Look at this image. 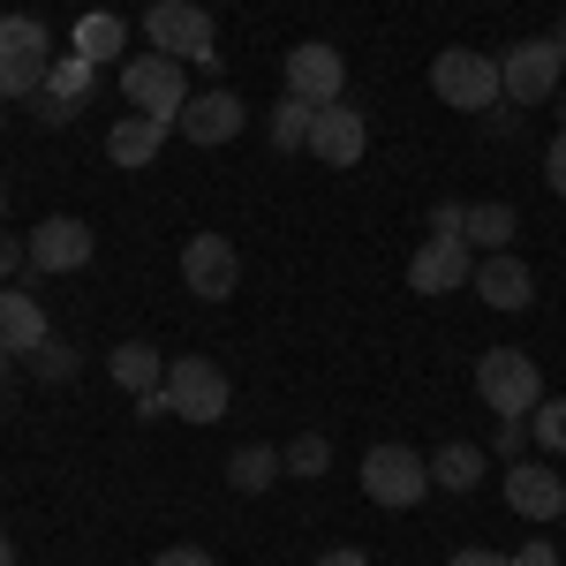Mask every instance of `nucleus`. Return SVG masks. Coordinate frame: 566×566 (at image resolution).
Masks as SVG:
<instances>
[{
	"label": "nucleus",
	"mask_w": 566,
	"mask_h": 566,
	"mask_svg": "<svg viewBox=\"0 0 566 566\" xmlns=\"http://www.w3.org/2000/svg\"><path fill=\"white\" fill-rule=\"evenodd\" d=\"M53 69V31L39 15H0V98H39Z\"/></svg>",
	"instance_id": "nucleus-1"
},
{
	"label": "nucleus",
	"mask_w": 566,
	"mask_h": 566,
	"mask_svg": "<svg viewBox=\"0 0 566 566\" xmlns=\"http://www.w3.org/2000/svg\"><path fill=\"white\" fill-rule=\"evenodd\" d=\"M144 39H151V53H167L181 69H212L219 61L212 15H205L197 0H151V8H144Z\"/></svg>",
	"instance_id": "nucleus-2"
},
{
	"label": "nucleus",
	"mask_w": 566,
	"mask_h": 566,
	"mask_svg": "<svg viewBox=\"0 0 566 566\" xmlns=\"http://www.w3.org/2000/svg\"><path fill=\"white\" fill-rule=\"evenodd\" d=\"M431 91L446 106H461V114H491L506 84H499V53H476V45H446L431 61Z\"/></svg>",
	"instance_id": "nucleus-3"
},
{
	"label": "nucleus",
	"mask_w": 566,
	"mask_h": 566,
	"mask_svg": "<svg viewBox=\"0 0 566 566\" xmlns=\"http://www.w3.org/2000/svg\"><path fill=\"white\" fill-rule=\"evenodd\" d=\"M167 400H175L181 423H227L234 416V378L212 355H175L167 363Z\"/></svg>",
	"instance_id": "nucleus-4"
},
{
	"label": "nucleus",
	"mask_w": 566,
	"mask_h": 566,
	"mask_svg": "<svg viewBox=\"0 0 566 566\" xmlns=\"http://www.w3.org/2000/svg\"><path fill=\"white\" fill-rule=\"evenodd\" d=\"M476 400L491 416H528L544 400V370L522 348H483L476 355Z\"/></svg>",
	"instance_id": "nucleus-5"
},
{
	"label": "nucleus",
	"mask_w": 566,
	"mask_h": 566,
	"mask_svg": "<svg viewBox=\"0 0 566 566\" xmlns=\"http://www.w3.org/2000/svg\"><path fill=\"white\" fill-rule=\"evenodd\" d=\"M423 491H431V461H423L416 446H392L386 438V446L363 453V499H370V506H392V514H400V506H416Z\"/></svg>",
	"instance_id": "nucleus-6"
},
{
	"label": "nucleus",
	"mask_w": 566,
	"mask_h": 566,
	"mask_svg": "<svg viewBox=\"0 0 566 566\" xmlns=\"http://www.w3.org/2000/svg\"><path fill=\"white\" fill-rule=\"evenodd\" d=\"M122 98H129V114L175 122L181 106H189V76H181V61H167V53H129L122 61Z\"/></svg>",
	"instance_id": "nucleus-7"
},
{
	"label": "nucleus",
	"mask_w": 566,
	"mask_h": 566,
	"mask_svg": "<svg viewBox=\"0 0 566 566\" xmlns=\"http://www.w3.org/2000/svg\"><path fill=\"white\" fill-rule=\"evenodd\" d=\"M559 76H566V61H559V45H552V39H522V45H506V53H499L506 106H544V98L559 91Z\"/></svg>",
	"instance_id": "nucleus-8"
},
{
	"label": "nucleus",
	"mask_w": 566,
	"mask_h": 566,
	"mask_svg": "<svg viewBox=\"0 0 566 566\" xmlns=\"http://www.w3.org/2000/svg\"><path fill=\"white\" fill-rule=\"evenodd\" d=\"M181 287L197 295V303H227L234 287H242V258H234V242L227 234H189L181 242Z\"/></svg>",
	"instance_id": "nucleus-9"
},
{
	"label": "nucleus",
	"mask_w": 566,
	"mask_h": 566,
	"mask_svg": "<svg viewBox=\"0 0 566 566\" xmlns=\"http://www.w3.org/2000/svg\"><path fill=\"white\" fill-rule=\"evenodd\" d=\"M340 91H348V53L325 39H303L287 45V98H303V106H340Z\"/></svg>",
	"instance_id": "nucleus-10"
},
{
	"label": "nucleus",
	"mask_w": 566,
	"mask_h": 566,
	"mask_svg": "<svg viewBox=\"0 0 566 566\" xmlns=\"http://www.w3.org/2000/svg\"><path fill=\"white\" fill-rule=\"evenodd\" d=\"M175 129L197 144V151H212V144H234V136L250 129V106L234 98L227 84H212V91H189V106L175 114Z\"/></svg>",
	"instance_id": "nucleus-11"
},
{
	"label": "nucleus",
	"mask_w": 566,
	"mask_h": 566,
	"mask_svg": "<svg viewBox=\"0 0 566 566\" xmlns=\"http://www.w3.org/2000/svg\"><path fill=\"white\" fill-rule=\"evenodd\" d=\"M98 258V234L76 212H53L31 227V272H84Z\"/></svg>",
	"instance_id": "nucleus-12"
},
{
	"label": "nucleus",
	"mask_w": 566,
	"mask_h": 566,
	"mask_svg": "<svg viewBox=\"0 0 566 566\" xmlns=\"http://www.w3.org/2000/svg\"><path fill=\"white\" fill-rule=\"evenodd\" d=\"M476 280V250L461 242V234H431L416 258H408V287L416 295H453V287H469Z\"/></svg>",
	"instance_id": "nucleus-13"
},
{
	"label": "nucleus",
	"mask_w": 566,
	"mask_h": 566,
	"mask_svg": "<svg viewBox=\"0 0 566 566\" xmlns=\"http://www.w3.org/2000/svg\"><path fill=\"white\" fill-rule=\"evenodd\" d=\"M506 506L522 514V522H559L566 514V476L552 461H506Z\"/></svg>",
	"instance_id": "nucleus-14"
},
{
	"label": "nucleus",
	"mask_w": 566,
	"mask_h": 566,
	"mask_svg": "<svg viewBox=\"0 0 566 566\" xmlns=\"http://www.w3.org/2000/svg\"><path fill=\"white\" fill-rule=\"evenodd\" d=\"M363 151H370V122H363L355 106H317V122H310V159H317V167H363Z\"/></svg>",
	"instance_id": "nucleus-15"
},
{
	"label": "nucleus",
	"mask_w": 566,
	"mask_h": 566,
	"mask_svg": "<svg viewBox=\"0 0 566 566\" xmlns=\"http://www.w3.org/2000/svg\"><path fill=\"white\" fill-rule=\"evenodd\" d=\"M469 287H476L491 310H528V303H536V272H528L514 250H491V258H476V280H469Z\"/></svg>",
	"instance_id": "nucleus-16"
},
{
	"label": "nucleus",
	"mask_w": 566,
	"mask_h": 566,
	"mask_svg": "<svg viewBox=\"0 0 566 566\" xmlns=\"http://www.w3.org/2000/svg\"><path fill=\"white\" fill-rule=\"evenodd\" d=\"M45 340H53V325H45V303L31 295V287H0V348L31 363Z\"/></svg>",
	"instance_id": "nucleus-17"
},
{
	"label": "nucleus",
	"mask_w": 566,
	"mask_h": 566,
	"mask_svg": "<svg viewBox=\"0 0 566 566\" xmlns=\"http://www.w3.org/2000/svg\"><path fill=\"white\" fill-rule=\"evenodd\" d=\"M69 53H84L91 69H114V61H129V23L114 8H91V15H76V31H69Z\"/></svg>",
	"instance_id": "nucleus-18"
},
{
	"label": "nucleus",
	"mask_w": 566,
	"mask_h": 566,
	"mask_svg": "<svg viewBox=\"0 0 566 566\" xmlns=\"http://www.w3.org/2000/svg\"><path fill=\"white\" fill-rule=\"evenodd\" d=\"M167 136H175V122H151V114H122V122L106 129V159H114V167H151V159L167 151Z\"/></svg>",
	"instance_id": "nucleus-19"
},
{
	"label": "nucleus",
	"mask_w": 566,
	"mask_h": 566,
	"mask_svg": "<svg viewBox=\"0 0 566 566\" xmlns=\"http://www.w3.org/2000/svg\"><path fill=\"white\" fill-rule=\"evenodd\" d=\"M106 378L129 392V400H144V392H159V386H167V355L151 348V340H122V348L106 355Z\"/></svg>",
	"instance_id": "nucleus-20"
},
{
	"label": "nucleus",
	"mask_w": 566,
	"mask_h": 566,
	"mask_svg": "<svg viewBox=\"0 0 566 566\" xmlns=\"http://www.w3.org/2000/svg\"><path fill=\"white\" fill-rule=\"evenodd\" d=\"M483 476H491V453L469 446V438H453V446H438V453H431V483H438V491H453V499L476 491Z\"/></svg>",
	"instance_id": "nucleus-21"
},
{
	"label": "nucleus",
	"mask_w": 566,
	"mask_h": 566,
	"mask_svg": "<svg viewBox=\"0 0 566 566\" xmlns=\"http://www.w3.org/2000/svg\"><path fill=\"white\" fill-rule=\"evenodd\" d=\"M280 476H287L280 446H234V453H227V483H234L242 499H258V491H272Z\"/></svg>",
	"instance_id": "nucleus-22"
},
{
	"label": "nucleus",
	"mask_w": 566,
	"mask_h": 566,
	"mask_svg": "<svg viewBox=\"0 0 566 566\" xmlns=\"http://www.w3.org/2000/svg\"><path fill=\"white\" fill-rule=\"evenodd\" d=\"M514 227H522V212H514V205H469L461 242H469L476 258H491V250H514Z\"/></svg>",
	"instance_id": "nucleus-23"
},
{
	"label": "nucleus",
	"mask_w": 566,
	"mask_h": 566,
	"mask_svg": "<svg viewBox=\"0 0 566 566\" xmlns=\"http://www.w3.org/2000/svg\"><path fill=\"white\" fill-rule=\"evenodd\" d=\"M310 122H317V106H303V98H280V106H272V122H264L272 151H310Z\"/></svg>",
	"instance_id": "nucleus-24"
},
{
	"label": "nucleus",
	"mask_w": 566,
	"mask_h": 566,
	"mask_svg": "<svg viewBox=\"0 0 566 566\" xmlns=\"http://www.w3.org/2000/svg\"><path fill=\"white\" fill-rule=\"evenodd\" d=\"M91 84H98V69H91L84 53H53V69H45V91L53 98H69V106H84Z\"/></svg>",
	"instance_id": "nucleus-25"
},
{
	"label": "nucleus",
	"mask_w": 566,
	"mask_h": 566,
	"mask_svg": "<svg viewBox=\"0 0 566 566\" xmlns=\"http://www.w3.org/2000/svg\"><path fill=\"white\" fill-rule=\"evenodd\" d=\"M528 438H536L544 453H566V392H544V400L528 408Z\"/></svg>",
	"instance_id": "nucleus-26"
},
{
	"label": "nucleus",
	"mask_w": 566,
	"mask_h": 566,
	"mask_svg": "<svg viewBox=\"0 0 566 566\" xmlns=\"http://www.w3.org/2000/svg\"><path fill=\"white\" fill-rule=\"evenodd\" d=\"M280 461H287V476H325V469H333V438L303 431L295 446H280Z\"/></svg>",
	"instance_id": "nucleus-27"
},
{
	"label": "nucleus",
	"mask_w": 566,
	"mask_h": 566,
	"mask_svg": "<svg viewBox=\"0 0 566 566\" xmlns=\"http://www.w3.org/2000/svg\"><path fill=\"white\" fill-rule=\"evenodd\" d=\"M31 370H39L45 386H69V378H76V348H61V340H45V348L31 355Z\"/></svg>",
	"instance_id": "nucleus-28"
},
{
	"label": "nucleus",
	"mask_w": 566,
	"mask_h": 566,
	"mask_svg": "<svg viewBox=\"0 0 566 566\" xmlns=\"http://www.w3.org/2000/svg\"><path fill=\"white\" fill-rule=\"evenodd\" d=\"M522 446H528V416H499V431H491V453H499V461H522Z\"/></svg>",
	"instance_id": "nucleus-29"
},
{
	"label": "nucleus",
	"mask_w": 566,
	"mask_h": 566,
	"mask_svg": "<svg viewBox=\"0 0 566 566\" xmlns=\"http://www.w3.org/2000/svg\"><path fill=\"white\" fill-rule=\"evenodd\" d=\"M31 114H39L45 129H69V122H76V106H69V98H53V91H39V98H31Z\"/></svg>",
	"instance_id": "nucleus-30"
},
{
	"label": "nucleus",
	"mask_w": 566,
	"mask_h": 566,
	"mask_svg": "<svg viewBox=\"0 0 566 566\" xmlns=\"http://www.w3.org/2000/svg\"><path fill=\"white\" fill-rule=\"evenodd\" d=\"M544 181H552V197H566V122L552 136V151H544Z\"/></svg>",
	"instance_id": "nucleus-31"
},
{
	"label": "nucleus",
	"mask_w": 566,
	"mask_h": 566,
	"mask_svg": "<svg viewBox=\"0 0 566 566\" xmlns=\"http://www.w3.org/2000/svg\"><path fill=\"white\" fill-rule=\"evenodd\" d=\"M23 264H31V242H15V234L0 227V280H15Z\"/></svg>",
	"instance_id": "nucleus-32"
},
{
	"label": "nucleus",
	"mask_w": 566,
	"mask_h": 566,
	"mask_svg": "<svg viewBox=\"0 0 566 566\" xmlns=\"http://www.w3.org/2000/svg\"><path fill=\"white\" fill-rule=\"evenodd\" d=\"M461 227H469V205H453V197L431 205V234H461Z\"/></svg>",
	"instance_id": "nucleus-33"
},
{
	"label": "nucleus",
	"mask_w": 566,
	"mask_h": 566,
	"mask_svg": "<svg viewBox=\"0 0 566 566\" xmlns=\"http://www.w3.org/2000/svg\"><path fill=\"white\" fill-rule=\"evenodd\" d=\"M151 566H219V559L205 552V544H175V552H159Z\"/></svg>",
	"instance_id": "nucleus-34"
},
{
	"label": "nucleus",
	"mask_w": 566,
	"mask_h": 566,
	"mask_svg": "<svg viewBox=\"0 0 566 566\" xmlns=\"http://www.w3.org/2000/svg\"><path fill=\"white\" fill-rule=\"evenodd\" d=\"M514 566H559V552H552V536H528L522 552H514Z\"/></svg>",
	"instance_id": "nucleus-35"
},
{
	"label": "nucleus",
	"mask_w": 566,
	"mask_h": 566,
	"mask_svg": "<svg viewBox=\"0 0 566 566\" xmlns=\"http://www.w3.org/2000/svg\"><path fill=\"white\" fill-rule=\"evenodd\" d=\"M446 566H514V552H483V544H469V552H453Z\"/></svg>",
	"instance_id": "nucleus-36"
},
{
	"label": "nucleus",
	"mask_w": 566,
	"mask_h": 566,
	"mask_svg": "<svg viewBox=\"0 0 566 566\" xmlns=\"http://www.w3.org/2000/svg\"><path fill=\"white\" fill-rule=\"evenodd\" d=\"M483 129H491V136H514V129H522V106H491V114H483Z\"/></svg>",
	"instance_id": "nucleus-37"
},
{
	"label": "nucleus",
	"mask_w": 566,
	"mask_h": 566,
	"mask_svg": "<svg viewBox=\"0 0 566 566\" xmlns=\"http://www.w3.org/2000/svg\"><path fill=\"white\" fill-rule=\"evenodd\" d=\"M136 416H144V423H159V416H175V400H167V386H159V392H144V400H136Z\"/></svg>",
	"instance_id": "nucleus-38"
},
{
	"label": "nucleus",
	"mask_w": 566,
	"mask_h": 566,
	"mask_svg": "<svg viewBox=\"0 0 566 566\" xmlns=\"http://www.w3.org/2000/svg\"><path fill=\"white\" fill-rule=\"evenodd\" d=\"M317 566H370V552H348V544H340V552H325Z\"/></svg>",
	"instance_id": "nucleus-39"
},
{
	"label": "nucleus",
	"mask_w": 566,
	"mask_h": 566,
	"mask_svg": "<svg viewBox=\"0 0 566 566\" xmlns=\"http://www.w3.org/2000/svg\"><path fill=\"white\" fill-rule=\"evenodd\" d=\"M0 566H15V544H8V528H0Z\"/></svg>",
	"instance_id": "nucleus-40"
},
{
	"label": "nucleus",
	"mask_w": 566,
	"mask_h": 566,
	"mask_svg": "<svg viewBox=\"0 0 566 566\" xmlns=\"http://www.w3.org/2000/svg\"><path fill=\"white\" fill-rule=\"evenodd\" d=\"M552 45H559V61H566V23H559V31H552Z\"/></svg>",
	"instance_id": "nucleus-41"
},
{
	"label": "nucleus",
	"mask_w": 566,
	"mask_h": 566,
	"mask_svg": "<svg viewBox=\"0 0 566 566\" xmlns=\"http://www.w3.org/2000/svg\"><path fill=\"white\" fill-rule=\"evenodd\" d=\"M8 363H15V355H8V348H0V386H8Z\"/></svg>",
	"instance_id": "nucleus-42"
},
{
	"label": "nucleus",
	"mask_w": 566,
	"mask_h": 566,
	"mask_svg": "<svg viewBox=\"0 0 566 566\" xmlns=\"http://www.w3.org/2000/svg\"><path fill=\"white\" fill-rule=\"evenodd\" d=\"M0 212H8V189H0Z\"/></svg>",
	"instance_id": "nucleus-43"
},
{
	"label": "nucleus",
	"mask_w": 566,
	"mask_h": 566,
	"mask_svg": "<svg viewBox=\"0 0 566 566\" xmlns=\"http://www.w3.org/2000/svg\"><path fill=\"white\" fill-rule=\"evenodd\" d=\"M0 129H8V122H0Z\"/></svg>",
	"instance_id": "nucleus-44"
},
{
	"label": "nucleus",
	"mask_w": 566,
	"mask_h": 566,
	"mask_svg": "<svg viewBox=\"0 0 566 566\" xmlns=\"http://www.w3.org/2000/svg\"><path fill=\"white\" fill-rule=\"evenodd\" d=\"M559 522H566V514H559Z\"/></svg>",
	"instance_id": "nucleus-45"
}]
</instances>
